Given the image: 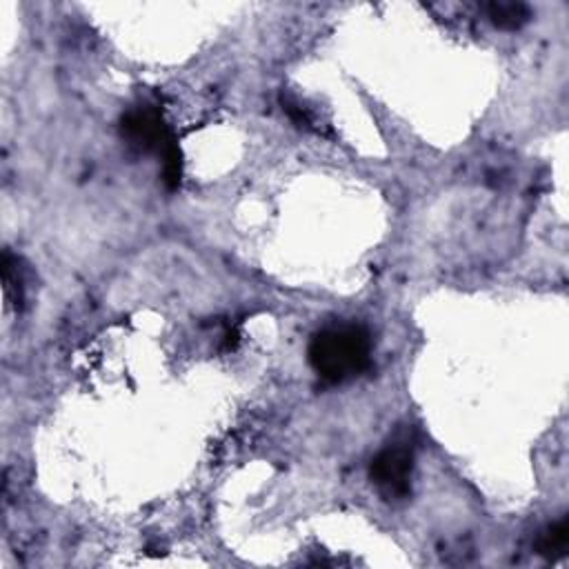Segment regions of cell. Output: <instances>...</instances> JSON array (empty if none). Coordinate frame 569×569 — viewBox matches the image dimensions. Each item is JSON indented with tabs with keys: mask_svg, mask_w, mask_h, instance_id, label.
<instances>
[{
	"mask_svg": "<svg viewBox=\"0 0 569 569\" xmlns=\"http://www.w3.org/2000/svg\"><path fill=\"white\" fill-rule=\"evenodd\" d=\"M309 362L327 382H345L360 376L371 365V336L353 322H338L313 333Z\"/></svg>",
	"mask_w": 569,
	"mask_h": 569,
	"instance_id": "1",
	"label": "cell"
},
{
	"mask_svg": "<svg viewBox=\"0 0 569 569\" xmlns=\"http://www.w3.org/2000/svg\"><path fill=\"white\" fill-rule=\"evenodd\" d=\"M413 447L409 442H391L369 465V478L385 500H402L411 489Z\"/></svg>",
	"mask_w": 569,
	"mask_h": 569,
	"instance_id": "2",
	"label": "cell"
},
{
	"mask_svg": "<svg viewBox=\"0 0 569 569\" xmlns=\"http://www.w3.org/2000/svg\"><path fill=\"white\" fill-rule=\"evenodd\" d=\"M122 136L140 147V149H147V151H158L160 156L171 147L176 144L173 138L169 136L162 118L158 111L153 109H133L129 111L124 118H122Z\"/></svg>",
	"mask_w": 569,
	"mask_h": 569,
	"instance_id": "3",
	"label": "cell"
},
{
	"mask_svg": "<svg viewBox=\"0 0 569 569\" xmlns=\"http://www.w3.org/2000/svg\"><path fill=\"white\" fill-rule=\"evenodd\" d=\"M485 11H487V18L500 27V29H520L529 18H531V11L525 2H516V0H496V2H487L485 4Z\"/></svg>",
	"mask_w": 569,
	"mask_h": 569,
	"instance_id": "4",
	"label": "cell"
},
{
	"mask_svg": "<svg viewBox=\"0 0 569 569\" xmlns=\"http://www.w3.org/2000/svg\"><path fill=\"white\" fill-rule=\"evenodd\" d=\"M567 545H569V520L560 518L558 522H553L542 531L538 540V553L547 558H556L567 551Z\"/></svg>",
	"mask_w": 569,
	"mask_h": 569,
	"instance_id": "5",
	"label": "cell"
}]
</instances>
